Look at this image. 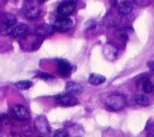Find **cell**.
Masks as SVG:
<instances>
[{"instance_id":"4316f807","label":"cell","mask_w":154,"mask_h":137,"mask_svg":"<svg viewBox=\"0 0 154 137\" xmlns=\"http://www.w3.org/2000/svg\"><path fill=\"white\" fill-rule=\"evenodd\" d=\"M8 1H11V2H14V1H17V0H8Z\"/></svg>"},{"instance_id":"83f0119b","label":"cell","mask_w":154,"mask_h":137,"mask_svg":"<svg viewBox=\"0 0 154 137\" xmlns=\"http://www.w3.org/2000/svg\"><path fill=\"white\" fill-rule=\"evenodd\" d=\"M40 1H41V2H42V1H46V0H40Z\"/></svg>"},{"instance_id":"9a60e30c","label":"cell","mask_w":154,"mask_h":137,"mask_svg":"<svg viewBox=\"0 0 154 137\" xmlns=\"http://www.w3.org/2000/svg\"><path fill=\"white\" fill-rule=\"evenodd\" d=\"M65 89H66V91H67L69 94H71V95H73V96L79 95V94L83 91L82 85L78 84V83H76V82H67V83L65 84Z\"/></svg>"},{"instance_id":"f546056e","label":"cell","mask_w":154,"mask_h":137,"mask_svg":"<svg viewBox=\"0 0 154 137\" xmlns=\"http://www.w3.org/2000/svg\"><path fill=\"white\" fill-rule=\"evenodd\" d=\"M38 137H42V136H38Z\"/></svg>"},{"instance_id":"5b68a950","label":"cell","mask_w":154,"mask_h":137,"mask_svg":"<svg viewBox=\"0 0 154 137\" xmlns=\"http://www.w3.org/2000/svg\"><path fill=\"white\" fill-rule=\"evenodd\" d=\"M34 125H35V129L37 132L42 133V135H47L51 131V127H49V123L47 120V118L45 115H38L35 118V121H34Z\"/></svg>"},{"instance_id":"6da1fadb","label":"cell","mask_w":154,"mask_h":137,"mask_svg":"<svg viewBox=\"0 0 154 137\" xmlns=\"http://www.w3.org/2000/svg\"><path fill=\"white\" fill-rule=\"evenodd\" d=\"M16 24H17L16 17L11 13H5L0 22V35H2V36L11 35Z\"/></svg>"},{"instance_id":"8fae6325","label":"cell","mask_w":154,"mask_h":137,"mask_svg":"<svg viewBox=\"0 0 154 137\" xmlns=\"http://www.w3.org/2000/svg\"><path fill=\"white\" fill-rule=\"evenodd\" d=\"M28 31H29L28 25L24 24V23H19V24H16V26L13 28V31H12L11 35H13L17 38H22L28 34Z\"/></svg>"},{"instance_id":"9c48e42d","label":"cell","mask_w":154,"mask_h":137,"mask_svg":"<svg viewBox=\"0 0 154 137\" xmlns=\"http://www.w3.org/2000/svg\"><path fill=\"white\" fill-rule=\"evenodd\" d=\"M12 115L16 119H18V120H28L30 118L29 111L24 106H22V105L13 106V108H12Z\"/></svg>"},{"instance_id":"484cf974","label":"cell","mask_w":154,"mask_h":137,"mask_svg":"<svg viewBox=\"0 0 154 137\" xmlns=\"http://www.w3.org/2000/svg\"><path fill=\"white\" fill-rule=\"evenodd\" d=\"M150 81H152V83H153V87H154V78H150Z\"/></svg>"},{"instance_id":"603a6c76","label":"cell","mask_w":154,"mask_h":137,"mask_svg":"<svg viewBox=\"0 0 154 137\" xmlns=\"http://www.w3.org/2000/svg\"><path fill=\"white\" fill-rule=\"evenodd\" d=\"M37 77L43 78V79H52V78H53L51 75H47V73H38V75H37Z\"/></svg>"},{"instance_id":"ac0fdd59","label":"cell","mask_w":154,"mask_h":137,"mask_svg":"<svg viewBox=\"0 0 154 137\" xmlns=\"http://www.w3.org/2000/svg\"><path fill=\"white\" fill-rule=\"evenodd\" d=\"M89 83L90 84H93V85H100V84H102L105 81H106V78L102 76V75H97V73H91L90 76H89Z\"/></svg>"},{"instance_id":"d4e9b609","label":"cell","mask_w":154,"mask_h":137,"mask_svg":"<svg viewBox=\"0 0 154 137\" xmlns=\"http://www.w3.org/2000/svg\"><path fill=\"white\" fill-rule=\"evenodd\" d=\"M12 137H22V136H20L19 133H13V135H12Z\"/></svg>"},{"instance_id":"ba28073f","label":"cell","mask_w":154,"mask_h":137,"mask_svg":"<svg viewBox=\"0 0 154 137\" xmlns=\"http://www.w3.org/2000/svg\"><path fill=\"white\" fill-rule=\"evenodd\" d=\"M73 11H75V4L71 1H65L58 6L57 14L58 17H69Z\"/></svg>"},{"instance_id":"4fadbf2b","label":"cell","mask_w":154,"mask_h":137,"mask_svg":"<svg viewBox=\"0 0 154 137\" xmlns=\"http://www.w3.org/2000/svg\"><path fill=\"white\" fill-rule=\"evenodd\" d=\"M132 8H134V5H132V2L129 1V0H124V1H122V2L118 5V12H119V14H122V16H128V14H130V13L132 12Z\"/></svg>"},{"instance_id":"7a4b0ae2","label":"cell","mask_w":154,"mask_h":137,"mask_svg":"<svg viewBox=\"0 0 154 137\" xmlns=\"http://www.w3.org/2000/svg\"><path fill=\"white\" fill-rule=\"evenodd\" d=\"M105 105L109 111H120L126 106V99L123 95L113 94L106 97Z\"/></svg>"},{"instance_id":"ffe728a7","label":"cell","mask_w":154,"mask_h":137,"mask_svg":"<svg viewBox=\"0 0 154 137\" xmlns=\"http://www.w3.org/2000/svg\"><path fill=\"white\" fill-rule=\"evenodd\" d=\"M11 123V119L7 114H0V125L1 126H6Z\"/></svg>"},{"instance_id":"5bb4252c","label":"cell","mask_w":154,"mask_h":137,"mask_svg":"<svg viewBox=\"0 0 154 137\" xmlns=\"http://www.w3.org/2000/svg\"><path fill=\"white\" fill-rule=\"evenodd\" d=\"M57 65H58V72L60 73V76L66 77L71 73V65L66 60H58Z\"/></svg>"},{"instance_id":"52a82bcc","label":"cell","mask_w":154,"mask_h":137,"mask_svg":"<svg viewBox=\"0 0 154 137\" xmlns=\"http://www.w3.org/2000/svg\"><path fill=\"white\" fill-rule=\"evenodd\" d=\"M55 101L61 105V106H66V107H71V106H76L78 103L76 96L66 93V94H59L58 96H55Z\"/></svg>"},{"instance_id":"e0dca14e","label":"cell","mask_w":154,"mask_h":137,"mask_svg":"<svg viewBox=\"0 0 154 137\" xmlns=\"http://www.w3.org/2000/svg\"><path fill=\"white\" fill-rule=\"evenodd\" d=\"M134 101L136 102V105H138V106H143V107L150 105V100H149V97H148L147 95H144V94H136L135 97H134Z\"/></svg>"},{"instance_id":"30bf717a","label":"cell","mask_w":154,"mask_h":137,"mask_svg":"<svg viewBox=\"0 0 154 137\" xmlns=\"http://www.w3.org/2000/svg\"><path fill=\"white\" fill-rule=\"evenodd\" d=\"M102 52H103L105 58H106L107 60H109V61L116 60L117 56H118V48H117L116 44H113V43H111V42H109V43H106V44L103 46Z\"/></svg>"},{"instance_id":"7c38bea8","label":"cell","mask_w":154,"mask_h":137,"mask_svg":"<svg viewBox=\"0 0 154 137\" xmlns=\"http://www.w3.org/2000/svg\"><path fill=\"white\" fill-rule=\"evenodd\" d=\"M54 32V28L53 25L49 24H41L38 26H36V34L42 36V37H48L51 35H53Z\"/></svg>"},{"instance_id":"d6986e66","label":"cell","mask_w":154,"mask_h":137,"mask_svg":"<svg viewBox=\"0 0 154 137\" xmlns=\"http://www.w3.org/2000/svg\"><path fill=\"white\" fill-rule=\"evenodd\" d=\"M14 85H16V88H18L19 90H26V89H29V88L32 87V82H30V81H19V82H17Z\"/></svg>"},{"instance_id":"f1b7e54d","label":"cell","mask_w":154,"mask_h":137,"mask_svg":"<svg viewBox=\"0 0 154 137\" xmlns=\"http://www.w3.org/2000/svg\"><path fill=\"white\" fill-rule=\"evenodd\" d=\"M153 135H154V127H153Z\"/></svg>"},{"instance_id":"8992f818","label":"cell","mask_w":154,"mask_h":137,"mask_svg":"<svg viewBox=\"0 0 154 137\" xmlns=\"http://www.w3.org/2000/svg\"><path fill=\"white\" fill-rule=\"evenodd\" d=\"M72 25H73V23L69 17H58L54 22L53 28H54V30H58V31L63 32V31L70 30L72 28Z\"/></svg>"},{"instance_id":"2e32d148","label":"cell","mask_w":154,"mask_h":137,"mask_svg":"<svg viewBox=\"0 0 154 137\" xmlns=\"http://www.w3.org/2000/svg\"><path fill=\"white\" fill-rule=\"evenodd\" d=\"M140 82H141V87H142V89H143V91L146 94H149V93H153L154 91V87H153V83H152L150 78L144 77V78H141Z\"/></svg>"},{"instance_id":"cb8c5ba5","label":"cell","mask_w":154,"mask_h":137,"mask_svg":"<svg viewBox=\"0 0 154 137\" xmlns=\"http://www.w3.org/2000/svg\"><path fill=\"white\" fill-rule=\"evenodd\" d=\"M148 66H150V67H152V70L154 71V62H148Z\"/></svg>"},{"instance_id":"7402d4cb","label":"cell","mask_w":154,"mask_h":137,"mask_svg":"<svg viewBox=\"0 0 154 137\" xmlns=\"http://www.w3.org/2000/svg\"><path fill=\"white\" fill-rule=\"evenodd\" d=\"M54 137H69V133L65 130H58L54 133Z\"/></svg>"},{"instance_id":"3957f363","label":"cell","mask_w":154,"mask_h":137,"mask_svg":"<svg viewBox=\"0 0 154 137\" xmlns=\"http://www.w3.org/2000/svg\"><path fill=\"white\" fill-rule=\"evenodd\" d=\"M19 40H20L22 47L25 50H35V49H37L41 46L43 37L40 36V35H37V34L36 35H28L26 34L24 37H22Z\"/></svg>"},{"instance_id":"277c9868","label":"cell","mask_w":154,"mask_h":137,"mask_svg":"<svg viewBox=\"0 0 154 137\" xmlns=\"http://www.w3.org/2000/svg\"><path fill=\"white\" fill-rule=\"evenodd\" d=\"M23 13L28 19H36L38 18L41 11L38 8V5L34 0H25L23 5Z\"/></svg>"},{"instance_id":"44dd1931","label":"cell","mask_w":154,"mask_h":137,"mask_svg":"<svg viewBox=\"0 0 154 137\" xmlns=\"http://www.w3.org/2000/svg\"><path fill=\"white\" fill-rule=\"evenodd\" d=\"M132 1H134V4H135L136 6H140V7L148 6V5L152 2V0H132Z\"/></svg>"}]
</instances>
